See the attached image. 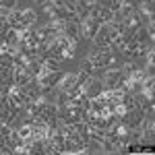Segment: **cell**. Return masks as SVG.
Masks as SVG:
<instances>
[{
  "mask_svg": "<svg viewBox=\"0 0 155 155\" xmlns=\"http://www.w3.org/2000/svg\"><path fill=\"white\" fill-rule=\"evenodd\" d=\"M124 79H126V77H124L122 68H106L104 74H101V81L106 85V89H118L120 83H122Z\"/></svg>",
  "mask_w": 155,
  "mask_h": 155,
  "instance_id": "cell-1",
  "label": "cell"
},
{
  "mask_svg": "<svg viewBox=\"0 0 155 155\" xmlns=\"http://www.w3.org/2000/svg\"><path fill=\"white\" fill-rule=\"evenodd\" d=\"M104 91H106V85H104V81H101V77H91V79H89V83L83 87V93L89 97V99L99 97Z\"/></svg>",
  "mask_w": 155,
  "mask_h": 155,
  "instance_id": "cell-2",
  "label": "cell"
},
{
  "mask_svg": "<svg viewBox=\"0 0 155 155\" xmlns=\"http://www.w3.org/2000/svg\"><path fill=\"white\" fill-rule=\"evenodd\" d=\"M62 74H64V71L44 72V74H39V77H37V81H39V85H41V87H56V85H58V81L62 79Z\"/></svg>",
  "mask_w": 155,
  "mask_h": 155,
  "instance_id": "cell-3",
  "label": "cell"
},
{
  "mask_svg": "<svg viewBox=\"0 0 155 155\" xmlns=\"http://www.w3.org/2000/svg\"><path fill=\"white\" fill-rule=\"evenodd\" d=\"M74 85H77V72H64V74H62V79L58 81V85H56V87H58L60 91H66V93H68Z\"/></svg>",
  "mask_w": 155,
  "mask_h": 155,
  "instance_id": "cell-4",
  "label": "cell"
},
{
  "mask_svg": "<svg viewBox=\"0 0 155 155\" xmlns=\"http://www.w3.org/2000/svg\"><path fill=\"white\" fill-rule=\"evenodd\" d=\"M79 71L87 72L89 77H101V74H104V68H97L89 58H83L81 62H79Z\"/></svg>",
  "mask_w": 155,
  "mask_h": 155,
  "instance_id": "cell-5",
  "label": "cell"
},
{
  "mask_svg": "<svg viewBox=\"0 0 155 155\" xmlns=\"http://www.w3.org/2000/svg\"><path fill=\"white\" fill-rule=\"evenodd\" d=\"M141 118H143V114H139L137 110H128L124 116H122V122L128 126V128H139V124H141Z\"/></svg>",
  "mask_w": 155,
  "mask_h": 155,
  "instance_id": "cell-6",
  "label": "cell"
},
{
  "mask_svg": "<svg viewBox=\"0 0 155 155\" xmlns=\"http://www.w3.org/2000/svg\"><path fill=\"white\" fill-rule=\"evenodd\" d=\"M37 21H39V12L33 6H25L23 8V23L27 27H37Z\"/></svg>",
  "mask_w": 155,
  "mask_h": 155,
  "instance_id": "cell-7",
  "label": "cell"
},
{
  "mask_svg": "<svg viewBox=\"0 0 155 155\" xmlns=\"http://www.w3.org/2000/svg\"><path fill=\"white\" fill-rule=\"evenodd\" d=\"M12 79H15V85H17V87H23V85H27L33 77L25 71V68H17V66H15V71H12Z\"/></svg>",
  "mask_w": 155,
  "mask_h": 155,
  "instance_id": "cell-8",
  "label": "cell"
},
{
  "mask_svg": "<svg viewBox=\"0 0 155 155\" xmlns=\"http://www.w3.org/2000/svg\"><path fill=\"white\" fill-rule=\"evenodd\" d=\"M19 39H21V35H19L15 29H8V31L4 33V41H6V46H8V48H12V50H17Z\"/></svg>",
  "mask_w": 155,
  "mask_h": 155,
  "instance_id": "cell-9",
  "label": "cell"
},
{
  "mask_svg": "<svg viewBox=\"0 0 155 155\" xmlns=\"http://www.w3.org/2000/svg\"><path fill=\"white\" fill-rule=\"evenodd\" d=\"M25 71L29 72L31 77H39V72H41V62H39L37 58H29L27 66H25Z\"/></svg>",
  "mask_w": 155,
  "mask_h": 155,
  "instance_id": "cell-10",
  "label": "cell"
},
{
  "mask_svg": "<svg viewBox=\"0 0 155 155\" xmlns=\"http://www.w3.org/2000/svg\"><path fill=\"white\" fill-rule=\"evenodd\" d=\"M132 39H134V41H139V44H145V41L149 39V31H147V25H145V23L141 25V27H139V29L134 31Z\"/></svg>",
  "mask_w": 155,
  "mask_h": 155,
  "instance_id": "cell-11",
  "label": "cell"
},
{
  "mask_svg": "<svg viewBox=\"0 0 155 155\" xmlns=\"http://www.w3.org/2000/svg\"><path fill=\"white\" fill-rule=\"evenodd\" d=\"M118 12L122 15V17H124V19H126V17H130L132 12H134V2H132V0H124Z\"/></svg>",
  "mask_w": 155,
  "mask_h": 155,
  "instance_id": "cell-12",
  "label": "cell"
},
{
  "mask_svg": "<svg viewBox=\"0 0 155 155\" xmlns=\"http://www.w3.org/2000/svg\"><path fill=\"white\" fill-rule=\"evenodd\" d=\"M19 2H21V0H0V8H4V11H15V8H19Z\"/></svg>",
  "mask_w": 155,
  "mask_h": 155,
  "instance_id": "cell-13",
  "label": "cell"
},
{
  "mask_svg": "<svg viewBox=\"0 0 155 155\" xmlns=\"http://www.w3.org/2000/svg\"><path fill=\"white\" fill-rule=\"evenodd\" d=\"M89 79H91V77H89L87 72H83V71H79V72H77V85H79L81 89H83L85 85L89 83Z\"/></svg>",
  "mask_w": 155,
  "mask_h": 155,
  "instance_id": "cell-14",
  "label": "cell"
},
{
  "mask_svg": "<svg viewBox=\"0 0 155 155\" xmlns=\"http://www.w3.org/2000/svg\"><path fill=\"white\" fill-rule=\"evenodd\" d=\"M64 8H66L68 12H77L79 11V4H77L74 0H64Z\"/></svg>",
  "mask_w": 155,
  "mask_h": 155,
  "instance_id": "cell-15",
  "label": "cell"
},
{
  "mask_svg": "<svg viewBox=\"0 0 155 155\" xmlns=\"http://www.w3.org/2000/svg\"><path fill=\"white\" fill-rule=\"evenodd\" d=\"M33 2H35V6H39V4H44L46 0H33Z\"/></svg>",
  "mask_w": 155,
  "mask_h": 155,
  "instance_id": "cell-16",
  "label": "cell"
},
{
  "mask_svg": "<svg viewBox=\"0 0 155 155\" xmlns=\"http://www.w3.org/2000/svg\"><path fill=\"white\" fill-rule=\"evenodd\" d=\"M0 17H2V8H0Z\"/></svg>",
  "mask_w": 155,
  "mask_h": 155,
  "instance_id": "cell-17",
  "label": "cell"
},
{
  "mask_svg": "<svg viewBox=\"0 0 155 155\" xmlns=\"http://www.w3.org/2000/svg\"><path fill=\"white\" fill-rule=\"evenodd\" d=\"M0 122H2V120H0Z\"/></svg>",
  "mask_w": 155,
  "mask_h": 155,
  "instance_id": "cell-18",
  "label": "cell"
}]
</instances>
